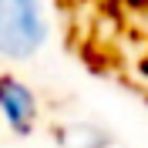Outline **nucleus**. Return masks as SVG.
<instances>
[{
    "instance_id": "nucleus-1",
    "label": "nucleus",
    "mask_w": 148,
    "mask_h": 148,
    "mask_svg": "<svg viewBox=\"0 0 148 148\" xmlns=\"http://www.w3.org/2000/svg\"><path fill=\"white\" fill-rule=\"evenodd\" d=\"M51 24L44 0H0V57L3 61H34L44 51Z\"/></svg>"
},
{
    "instance_id": "nucleus-2",
    "label": "nucleus",
    "mask_w": 148,
    "mask_h": 148,
    "mask_svg": "<svg viewBox=\"0 0 148 148\" xmlns=\"http://www.w3.org/2000/svg\"><path fill=\"white\" fill-rule=\"evenodd\" d=\"M0 118L17 138H30L40 121V101L34 88L17 74H0Z\"/></svg>"
},
{
    "instance_id": "nucleus-3",
    "label": "nucleus",
    "mask_w": 148,
    "mask_h": 148,
    "mask_svg": "<svg viewBox=\"0 0 148 148\" xmlns=\"http://www.w3.org/2000/svg\"><path fill=\"white\" fill-rule=\"evenodd\" d=\"M57 148H111V135L101 125H91V121H71V125H61L54 131Z\"/></svg>"
}]
</instances>
